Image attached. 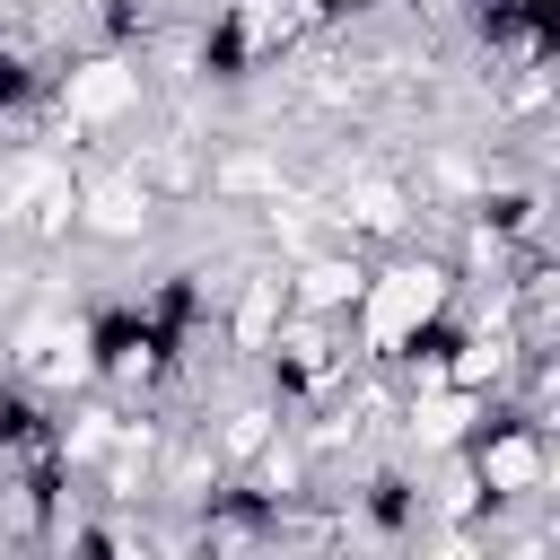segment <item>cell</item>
<instances>
[{
  "instance_id": "obj_1",
  "label": "cell",
  "mask_w": 560,
  "mask_h": 560,
  "mask_svg": "<svg viewBox=\"0 0 560 560\" xmlns=\"http://www.w3.org/2000/svg\"><path fill=\"white\" fill-rule=\"evenodd\" d=\"M446 289H455L446 262H385V271H368V280H359V306H350L359 350H368V359H402V350H420L429 324L446 315Z\"/></svg>"
},
{
  "instance_id": "obj_13",
  "label": "cell",
  "mask_w": 560,
  "mask_h": 560,
  "mask_svg": "<svg viewBox=\"0 0 560 560\" xmlns=\"http://www.w3.org/2000/svg\"><path fill=\"white\" fill-rule=\"evenodd\" d=\"M201 184L228 192V201H271V192H280V158H262V149H228V158L201 166Z\"/></svg>"
},
{
  "instance_id": "obj_14",
  "label": "cell",
  "mask_w": 560,
  "mask_h": 560,
  "mask_svg": "<svg viewBox=\"0 0 560 560\" xmlns=\"http://www.w3.org/2000/svg\"><path fill=\"white\" fill-rule=\"evenodd\" d=\"M271 429H280V411H271V402H236V411L219 420V438H210V446H219V464L236 472V464H254V455H262V438H271Z\"/></svg>"
},
{
  "instance_id": "obj_17",
  "label": "cell",
  "mask_w": 560,
  "mask_h": 560,
  "mask_svg": "<svg viewBox=\"0 0 560 560\" xmlns=\"http://www.w3.org/2000/svg\"><path fill=\"white\" fill-rule=\"evenodd\" d=\"M105 438H114V411H79V420H61V429H52V455L88 472V464L105 455Z\"/></svg>"
},
{
  "instance_id": "obj_9",
  "label": "cell",
  "mask_w": 560,
  "mask_h": 560,
  "mask_svg": "<svg viewBox=\"0 0 560 560\" xmlns=\"http://www.w3.org/2000/svg\"><path fill=\"white\" fill-rule=\"evenodd\" d=\"M481 420H490V394H472V385H429V394L402 402V438L420 455H455Z\"/></svg>"
},
{
  "instance_id": "obj_15",
  "label": "cell",
  "mask_w": 560,
  "mask_h": 560,
  "mask_svg": "<svg viewBox=\"0 0 560 560\" xmlns=\"http://www.w3.org/2000/svg\"><path fill=\"white\" fill-rule=\"evenodd\" d=\"M219 472H228V464H219V446H210V438H184V446L166 455L158 490H175V499H210V490H219Z\"/></svg>"
},
{
  "instance_id": "obj_16",
  "label": "cell",
  "mask_w": 560,
  "mask_h": 560,
  "mask_svg": "<svg viewBox=\"0 0 560 560\" xmlns=\"http://www.w3.org/2000/svg\"><path fill=\"white\" fill-rule=\"evenodd\" d=\"M262 534H271V508H262V499H254V508H210V516H201V542H210V551H254Z\"/></svg>"
},
{
  "instance_id": "obj_4",
  "label": "cell",
  "mask_w": 560,
  "mask_h": 560,
  "mask_svg": "<svg viewBox=\"0 0 560 560\" xmlns=\"http://www.w3.org/2000/svg\"><path fill=\"white\" fill-rule=\"evenodd\" d=\"M0 228H18V236H35V245H61V236L79 228V175H70V158L18 149V158L0 166Z\"/></svg>"
},
{
  "instance_id": "obj_12",
  "label": "cell",
  "mask_w": 560,
  "mask_h": 560,
  "mask_svg": "<svg viewBox=\"0 0 560 560\" xmlns=\"http://www.w3.org/2000/svg\"><path fill=\"white\" fill-rule=\"evenodd\" d=\"M306 472H315V446H306V438H289V429H271V438H262V455H254V499H262V508L306 499Z\"/></svg>"
},
{
  "instance_id": "obj_3",
  "label": "cell",
  "mask_w": 560,
  "mask_h": 560,
  "mask_svg": "<svg viewBox=\"0 0 560 560\" xmlns=\"http://www.w3.org/2000/svg\"><path fill=\"white\" fill-rule=\"evenodd\" d=\"M464 464H472V481H481V499L490 508H508V499H542L551 490V429L542 420H481L472 438H464Z\"/></svg>"
},
{
  "instance_id": "obj_5",
  "label": "cell",
  "mask_w": 560,
  "mask_h": 560,
  "mask_svg": "<svg viewBox=\"0 0 560 560\" xmlns=\"http://www.w3.org/2000/svg\"><path fill=\"white\" fill-rule=\"evenodd\" d=\"M9 368L35 394H79V385H96V332L79 315H35V324H18Z\"/></svg>"
},
{
  "instance_id": "obj_19",
  "label": "cell",
  "mask_w": 560,
  "mask_h": 560,
  "mask_svg": "<svg viewBox=\"0 0 560 560\" xmlns=\"http://www.w3.org/2000/svg\"><path fill=\"white\" fill-rule=\"evenodd\" d=\"M324 9H368V0H324Z\"/></svg>"
},
{
  "instance_id": "obj_11",
  "label": "cell",
  "mask_w": 560,
  "mask_h": 560,
  "mask_svg": "<svg viewBox=\"0 0 560 560\" xmlns=\"http://www.w3.org/2000/svg\"><path fill=\"white\" fill-rule=\"evenodd\" d=\"M280 324H289V271H254V280L236 289V306H228V341L262 359V350L280 341Z\"/></svg>"
},
{
  "instance_id": "obj_7",
  "label": "cell",
  "mask_w": 560,
  "mask_h": 560,
  "mask_svg": "<svg viewBox=\"0 0 560 560\" xmlns=\"http://www.w3.org/2000/svg\"><path fill=\"white\" fill-rule=\"evenodd\" d=\"M298 18H306V0H228V18H219V35H210V61H219V70L271 61V52L298 35Z\"/></svg>"
},
{
  "instance_id": "obj_18",
  "label": "cell",
  "mask_w": 560,
  "mask_h": 560,
  "mask_svg": "<svg viewBox=\"0 0 560 560\" xmlns=\"http://www.w3.org/2000/svg\"><path fill=\"white\" fill-rule=\"evenodd\" d=\"M516 9H534V18H551V0H516Z\"/></svg>"
},
{
  "instance_id": "obj_2",
  "label": "cell",
  "mask_w": 560,
  "mask_h": 560,
  "mask_svg": "<svg viewBox=\"0 0 560 560\" xmlns=\"http://www.w3.org/2000/svg\"><path fill=\"white\" fill-rule=\"evenodd\" d=\"M140 96H149V70H140L131 52H88V61L61 70L52 114H61L70 140H96V131H122V122L140 114Z\"/></svg>"
},
{
  "instance_id": "obj_6",
  "label": "cell",
  "mask_w": 560,
  "mask_h": 560,
  "mask_svg": "<svg viewBox=\"0 0 560 560\" xmlns=\"http://www.w3.org/2000/svg\"><path fill=\"white\" fill-rule=\"evenodd\" d=\"M149 219H158V192L140 184V166L122 158V166H88L79 175V228L88 236H105V245H140L149 236Z\"/></svg>"
},
{
  "instance_id": "obj_8",
  "label": "cell",
  "mask_w": 560,
  "mask_h": 560,
  "mask_svg": "<svg viewBox=\"0 0 560 560\" xmlns=\"http://www.w3.org/2000/svg\"><path fill=\"white\" fill-rule=\"evenodd\" d=\"M359 280H368V262H359L350 245L298 254V262H289V315H324V324H341V315L359 306Z\"/></svg>"
},
{
  "instance_id": "obj_10",
  "label": "cell",
  "mask_w": 560,
  "mask_h": 560,
  "mask_svg": "<svg viewBox=\"0 0 560 560\" xmlns=\"http://www.w3.org/2000/svg\"><path fill=\"white\" fill-rule=\"evenodd\" d=\"M332 219H341V236H350V245H359V236H376V245H385V236H402V228H411V192H402L394 175H350V192L332 201Z\"/></svg>"
}]
</instances>
